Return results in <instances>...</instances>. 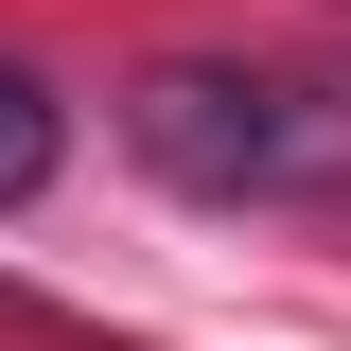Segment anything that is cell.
<instances>
[{"mask_svg": "<svg viewBox=\"0 0 351 351\" xmlns=\"http://www.w3.org/2000/svg\"><path fill=\"white\" fill-rule=\"evenodd\" d=\"M123 158L193 211H299V193H351V88L246 71V53H158L123 88Z\"/></svg>", "mask_w": 351, "mask_h": 351, "instance_id": "6da1fadb", "label": "cell"}, {"mask_svg": "<svg viewBox=\"0 0 351 351\" xmlns=\"http://www.w3.org/2000/svg\"><path fill=\"white\" fill-rule=\"evenodd\" d=\"M53 176H71V106H53V88L0 53V211H36Z\"/></svg>", "mask_w": 351, "mask_h": 351, "instance_id": "7a4b0ae2", "label": "cell"}, {"mask_svg": "<svg viewBox=\"0 0 351 351\" xmlns=\"http://www.w3.org/2000/svg\"><path fill=\"white\" fill-rule=\"evenodd\" d=\"M0 334H18V351H88V316H53V299H18V281H0Z\"/></svg>", "mask_w": 351, "mask_h": 351, "instance_id": "3957f363", "label": "cell"}]
</instances>
